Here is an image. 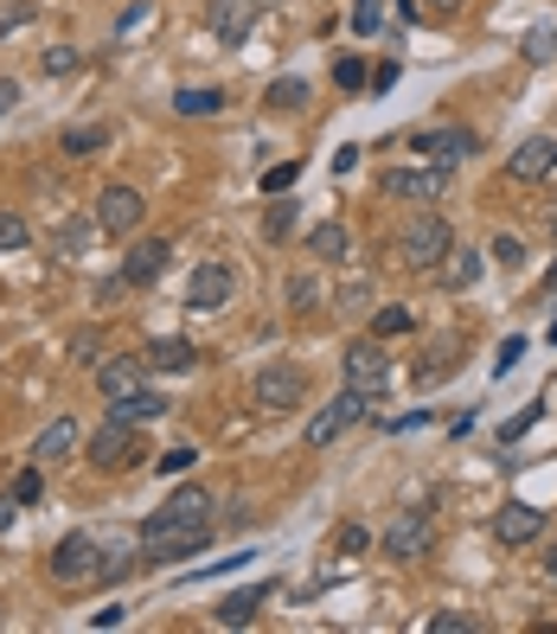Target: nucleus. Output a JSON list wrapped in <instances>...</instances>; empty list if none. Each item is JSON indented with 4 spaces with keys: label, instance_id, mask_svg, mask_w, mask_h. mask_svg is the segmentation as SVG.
Returning a JSON list of instances; mask_svg holds the SVG:
<instances>
[{
    "label": "nucleus",
    "instance_id": "obj_1",
    "mask_svg": "<svg viewBox=\"0 0 557 634\" xmlns=\"http://www.w3.org/2000/svg\"><path fill=\"white\" fill-rule=\"evenodd\" d=\"M205 545H212V520H148L142 525V558L148 564L199 558Z\"/></svg>",
    "mask_w": 557,
    "mask_h": 634
},
{
    "label": "nucleus",
    "instance_id": "obj_2",
    "mask_svg": "<svg viewBox=\"0 0 557 634\" xmlns=\"http://www.w3.org/2000/svg\"><path fill=\"white\" fill-rule=\"evenodd\" d=\"M448 251H455V231H448L443 212H416V219L398 231V257H404V269H443Z\"/></svg>",
    "mask_w": 557,
    "mask_h": 634
},
{
    "label": "nucleus",
    "instance_id": "obj_3",
    "mask_svg": "<svg viewBox=\"0 0 557 634\" xmlns=\"http://www.w3.org/2000/svg\"><path fill=\"white\" fill-rule=\"evenodd\" d=\"M83 461H90V468H103V475L135 468V461H142V430H135L129 416H103V423H97V436L83 443Z\"/></svg>",
    "mask_w": 557,
    "mask_h": 634
},
{
    "label": "nucleus",
    "instance_id": "obj_4",
    "mask_svg": "<svg viewBox=\"0 0 557 634\" xmlns=\"http://www.w3.org/2000/svg\"><path fill=\"white\" fill-rule=\"evenodd\" d=\"M366 411H371V391H353V385H346L334 404H321V411L301 423V443H308V448H334Z\"/></svg>",
    "mask_w": 557,
    "mask_h": 634
},
{
    "label": "nucleus",
    "instance_id": "obj_5",
    "mask_svg": "<svg viewBox=\"0 0 557 634\" xmlns=\"http://www.w3.org/2000/svg\"><path fill=\"white\" fill-rule=\"evenodd\" d=\"M301 398H308V372L301 366H289V359H269L257 378H250V404L269 416L282 411H301Z\"/></svg>",
    "mask_w": 557,
    "mask_h": 634
},
{
    "label": "nucleus",
    "instance_id": "obj_6",
    "mask_svg": "<svg viewBox=\"0 0 557 634\" xmlns=\"http://www.w3.org/2000/svg\"><path fill=\"white\" fill-rule=\"evenodd\" d=\"M339 372H346L353 391H371V398H378V391L391 385V353H385L378 340H353V346L339 353Z\"/></svg>",
    "mask_w": 557,
    "mask_h": 634
},
{
    "label": "nucleus",
    "instance_id": "obj_7",
    "mask_svg": "<svg viewBox=\"0 0 557 634\" xmlns=\"http://www.w3.org/2000/svg\"><path fill=\"white\" fill-rule=\"evenodd\" d=\"M430 552H436V525H430V513H398V520L385 525V558L423 564Z\"/></svg>",
    "mask_w": 557,
    "mask_h": 634
},
{
    "label": "nucleus",
    "instance_id": "obj_8",
    "mask_svg": "<svg viewBox=\"0 0 557 634\" xmlns=\"http://www.w3.org/2000/svg\"><path fill=\"white\" fill-rule=\"evenodd\" d=\"M97 558H103L97 538H90V532H71V538H58V552L45 558V570H52L58 583H90V577H97Z\"/></svg>",
    "mask_w": 557,
    "mask_h": 634
},
{
    "label": "nucleus",
    "instance_id": "obj_9",
    "mask_svg": "<svg viewBox=\"0 0 557 634\" xmlns=\"http://www.w3.org/2000/svg\"><path fill=\"white\" fill-rule=\"evenodd\" d=\"M142 212H148V199H142L135 187H122V180L97 192V224H103L110 237H129V231L142 224Z\"/></svg>",
    "mask_w": 557,
    "mask_h": 634
},
{
    "label": "nucleus",
    "instance_id": "obj_10",
    "mask_svg": "<svg viewBox=\"0 0 557 634\" xmlns=\"http://www.w3.org/2000/svg\"><path fill=\"white\" fill-rule=\"evenodd\" d=\"M385 192H391V199H410V205H436L448 192V167H430V174L391 167V174H385Z\"/></svg>",
    "mask_w": 557,
    "mask_h": 634
},
{
    "label": "nucleus",
    "instance_id": "obj_11",
    "mask_svg": "<svg viewBox=\"0 0 557 634\" xmlns=\"http://www.w3.org/2000/svg\"><path fill=\"white\" fill-rule=\"evenodd\" d=\"M167 257H174V244H167V237L135 244V251L122 257V282H129V289H154V282L167 276Z\"/></svg>",
    "mask_w": 557,
    "mask_h": 634
},
{
    "label": "nucleus",
    "instance_id": "obj_12",
    "mask_svg": "<svg viewBox=\"0 0 557 634\" xmlns=\"http://www.w3.org/2000/svg\"><path fill=\"white\" fill-rule=\"evenodd\" d=\"M231 289H237V276H231L224 263H199L192 282H186V308H205V314H212V308L231 301Z\"/></svg>",
    "mask_w": 557,
    "mask_h": 634
},
{
    "label": "nucleus",
    "instance_id": "obj_13",
    "mask_svg": "<svg viewBox=\"0 0 557 634\" xmlns=\"http://www.w3.org/2000/svg\"><path fill=\"white\" fill-rule=\"evenodd\" d=\"M552 167H557V135H525L520 148H513V160H506V174L525 180V187H532V180H545Z\"/></svg>",
    "mask_w": 557,
    "mask_h": 634
},
{
    "label": "nucleus",
    "instance_id": "obj_14",
    "mask_svg": "<svg viewBox=\"0 0 557 634\" xmlns=\"http://www.w3.org/2000/svg\"><path fill=\"white\" fill-rule=\"evenodd\" d=\"M257 13H263V0H219V7H205V20H212V33L224 45H244L250 26H257Z\"/></svg>",
    "mask_w": 557,
    "mask_h": 634
},
{
    "label": "nucleus",
    "instance_id": "obj_15",
    "mask_svg": "<svg viewBox=\"0 0 557 634\" xmlns=\"http://www.w3.org/2000/svg\"><path fill=\"white\" fill-rule=\"evenodd\" d=\"M410 148H423L430 160H443V167H448V160H468L481 142H475V129H416Z\"/></svg>",
    "mask_w": 557,
    "mask_h": 634
},
{
    "label": "nucleus",
    "instance_id": "obj_16",
    "mask_svg": "<svg viewBox=\"0 0 557 634\" xmlns=\"http://www.w3.org/2000/svg\"><path fill=\"white\" fill-rule=\"evenodd\" d=\"M538 532H545V513H538V507H525V500H513V507H500V513H493V538H500V545H532Z\"/></svg>",
    "mask_w": 557,
    "mask_h": 634
},
{
    "label": "nucleus",
    "instance_id": "obj_17",
    "mask_svg": "<svg viewBox=\"0 0 557 634\" xmlns=\"http://www.w3.org/2000/svg\"><path fill=\"white\" fill-rule=\"evenodd\" d=\"M142 385H148V359H103V366H97V391H103V398H129V391H142Z\"/></svg>",
    "mask_w": 557,
    "mask_h": 634
},
{
    "label": "nucleus",
    "instance_id": "obj_18",
    "mask_svg": "<svg viewBox=\"0 0 557 634\" xmlns=\"http://www.w3.org/2000/svg\"><path fill=\"white\" fill-rule=\"evenodd\" d=\"M71 448H77V423H71V416H52V423L38 430V443H33V461H38V468L71 461Z\"/></svg>",
    "mask_w": 557,
    "mask_h": 634
},
{
    "label": "nucleus",
    "instance_id": "obj_19",
    "mask_svg": "<svg viewBox=\"0 0 557 634\" xmlns=\"http://www.w3.org/2000/svg\"><path fill=\"white\" fill-rule=\"evenodd\" d=\"M269 602V583H250V590H237V597H224L219 609H212V622L219 629H250L257 622V609Z\"/></svg>",
    "mask_w": 557,
    "mask_h": 634
},
{
    "label": "nucleus",
    "instance_id": "obj_20",
    "mask_svg": "<svg viewBox=\"0 0 557 634\" xmlns=\"http://www.w3.org/2000/svg\"><path fill=\"white\" fill-rule=\"evenodd\" d=\"M199 366V346H186V340H148V372H192Z\"/></svg>",
    "mask_w": 557,
    "mask_h": 634
},
{
    "label": "nucleus",
    "instance_id": "obj_21",
    "mask_svg": "<svg viewBox=\"0 0 557 634\" xmlns=\"http://www.w3.org/2000/svg\"><path fill=\"white\" fill-rule=\"evenodd\" d=\"M308 251H314L321 263H346V257H353V231H346L339 219L314 224V231H308Z\"/></svg>",
    "mask_w": 557,
    "mask_h": 634
},
{
    "label": "nucleus",
    "instance_id": "obj_22",
    "mask_svg": "<svg viewBox=\"0 0 557 634\" xmlns=\"http://www.w3.org/2000/svg\"><path fill=\"white\" fill-rule=\"evenodd\" d=\"M110 416H129V423H154V416H167V398L142 385V391H129V398H115V404H110Z\"/></svg>",
    "mask_w": 557,
    "mask_h": 634
},
{
    "label": "nucleus",
    "instance_id": "obj_23",
    "mask_svg": "<svg viewBox=\"0 0 557 634\" xmlns=\"http://www.w3.org/2000/svg\"><path fill=\"white\" fill-rule=\"evenodd\" d=\"M103 142H110V129H103V122H77V129H65V135H58V148L71 154V160H90Z\"/></svg>",
    "mask_w": 557,
    "mask_h": 634
},
{
    "label": "nucleus",
    "instance_id": "obj_24",
    "mask_svg": "<svg viewBox=\"0 0 557 634\" xmlns=\"http://www.w3.org/2000/svg\"><path fill=\"white\" fill-rule=\"evenodd\" d=\"M174 110L180 115H219L224 90H212V84H186V90H174Z\"/></svg>",
    "mask_w": 557,
    "mask_h": 634
},
{
    "label": "nucleus",
    "instance_id": "obj_25",
    "mask_svg": "<svg viewBox=\"0 0 557 634\" xmlns=\"http://www.w3.org/2000/svg\"><path fill=\"white\" fill-rule=\"evenodd\" d=\"M475 276H481V257L455 244V251L443 257V282H448V289H475Z\"/></svg>",
    "mask_w": 557,
    "mask_h": 634
},
{
    "label": "nucleus",
    "instance_id": "obj_26",
    "mask_svg": "<svg viewBox=\"0 0 557 634\" xmlns=\"http://www.w3.org/2000/svg\"><path fill=\"white\" fill-rule=\"evenodd\" d=\"M97 231H103L97 219H71L65 231H58V257H83V251L97 244Z\"/></svg>",
    "mask_w": 557,
    "mask_h": 634
},
{
    "label": "nucleus",
    "instance_id": "obj_27",
    "mask_svg": "<svg viewBox=\"0 0 557 634\" xmlns=\"http://www.w3.org/2000/svg\"><path fill=\"white\" fill-rule=\"evenodd\" d=\"M263 103H269V110H308V77H276Z\"/></svg>",
    "mask_w": 557,
    "mask_h": 634
},
{
    "label": "nucleus",
    "instance_id": "obj_28",
    "mask_svg": "<svg viewBox=\"0 0 557 634\" xmlns=\"http://www.w3.org/2000/svg\"><path fill=\"white\" fill-rule=\"evenodd\" d=\"M520 58H525V65H552V58H557V26H552V20H545V26H532V33H525Z\"/></svg>",
    "mask_w": 557,
    "mask_h": 634
},
{
    "label": "nucleus",
    "instance_id": "obj_29",
    "mask_svg": "<svg viewBox=\"0 0 557 634\" xmlns=\"http://www.w3.org/2000/svg\"><path fill=\"white\" fill-rule=\"evenodd\" d=\"M289 314H314L321 308V276H289Z\"/></svg>",
    "mask_w": 557,
    "mask_h": 634
},
{
    "label": "nucleus",
    "instance_id": "obj_30",
    "mask_svg": "<svg viewBox=\"0 0 557 634\" xmlns=\"http://www.w3.org/2000/svg\"><path fill=\"white\" fill-rule=\"evenodd\" d=\"M26 244H33V224L20 219V212H0V257H13Z\"/></svg>",
    "mask_w": 557,
    "mask_h": 634
},
{
    "label": "nucleus",
    "instance_id": "obj_31",
    "mask_svg": "<svg viewBox=\"0 0 557 634\" xmlns=\"http://www.w3.org/2000/svg\"><path fill=\"white\" fill-rule=\"evenodd\" d=\"M289 231H296V199H276V205H269V219H263V237H269V244H282Z\"/></svg>",
    "mask_w": 557,
    "mask_h": 634
},
{
    "label": "nucleus",
    "instance_id": "obj_32",
    "mask_svg": "<svg viewBox=\"0 0 557 634\" xmlns=\"http://www.w3.org/2000/svg\"><path fill=\"white\" fill-rule=\"evenodd\" d=\"M83 58H77V45H52V52H38V71L45 77H71Z\"/></svg>",
    "mask_w": 557,
    "mask_h": 634
},
{
    "label": "nucleus",
    "instance_id": "obj_33",
    "mask_svg": "<svg viewBox=\"0 0 557 634\" xmlns=\"http://www.w3.org/2000/svg\"><path fill=\"white\" fill-rule=\"evenodd\" d=\"M487 257L500 263V269H520V263H525V244H520V237H513V231H500V237L487 244Z\"/></svg>",
    "mask_w": 557,
    "mask_h": 634
},
{
    "label": "nucleus",
    "instance_id": "obj_34",
    "mask_svg": "<svg viewBox=\"0 0 557 634\" xmlns=\"http://www.w3.org/2000/svg\"><path fill=\"white\" fill-rule=\"evenodd\" d=\"M33 20H38V7H33V0H13V7L0 13V38H13L20 26H33Z\"/></svg>",
    "mask_w": 557,
    "mask_h": 634
},
{
    "label": "nucleus",
    "instance_id": "obj_35",
    "mask_svg": "<svg viewBox=\"0 0 557 634\" xmlns=\"http://www.w3.org/2000/svg\"><path fill=\"white\" fill-rule=\"evenodd\" d=\"M334 84H339V90H366V84H371L366 58H339V65H334Z\"/></svg>",
    "mask_w": 557,
    "mask_h": 634
},
{
    "label": "nucleus",
    "instance_id": "obj_36",
    "mask_svg": "<svg viewBox=\"0 0 557 634\" xmlns=\"http://www.w3.org/2000/svg\"><path fill=\"white\" fill-rule=\"evenodd\" d=\"M371 334H410V308H378V314H371Z\"/></svg>",
    "mask_w": 557,
    "mask_h": 634
},
{
    "label": "nucleus",
    "instance_id": "obj_37",
    "mask_svg": "<svg viewBox=\"0 0 557 634\" xmlns=\"http://www.w3.org/2000/svg\"><path fill=\"white\" fill-rule=\"evenodd\" d=\"M366 545H371V532H366V525H339V538H334V552H339V558H359Z\"/></svg>",
    "mask_w": 557,
    "mask_h": 634
},
{
    "label": "nucleus",
    "instance_id": "obj_38",
    "mask_svg": "<svg viewBox=\"0 0 557 634\" xmlns=\"http://www.w3.org/2000/svg\"><path fill=\"white\" fill-rule=\"evenodd\" d=\"M301 180V160H282V167H269V174H263V192H289Z\"/></svg>",
    "mask_w": 557,
    "mask_h": 634
},
{
    "label": "nucleus",
    "instance_id": "obj_39",
    "mask_svg": "<svg viewBox=\"0 0 557 634\" xmlns=\"http://www.w3.org/2000/svg\"><path fill=\"white\" fill-rule=\"evenodd\" d=\"M71 359H77V366H103V340H97V334H71Z\"/></svg>",
    "mask_w": 557,
    "mask_h": 634
},
{
    "label": "nucleus",
    "instance_id": "obj_40",
    "mask_svg": "<svg viewBox=\"0 0 557 634\" xmlns=\"http://www.w3.org/2000/svg\"><path fill=\"white\" fill-rule=\"evenodd\" d=\"M378 20H385L378 0H353V33H378Z\"/></svg>",
    "mask_w": 557,
    "mask_h": 634
},
{
    "label": "nucleus",
    "instance_id": "obj_41",
    "mask_svg": "<svg viewBox=\"0 0 557 634\" xmlns=\"http://www.w3.org/2000/svg\"><path fill=\"white\" fill-rule=\"evenodd\" d=\"M339 308H346V314H366V308H371V289H366V282H346V289H339Z\"/></svg>",
    "mask_w": 557,
    "mask_h": 634
},
{
    "label": "nucleus",
    "instance_id": "obj_42",
    "mask_svg": "<svg viewBox=\"0 0 557 634\" xmlns=\"http://www.w3.org/2000/svg\"><path fill=\"white\" fill-rule=\"evenodd\" d=\"M38 493H45V475H38V468H26V475L13 481V500H20V507H33Z\"/></svg>",
    "mask_w": 557,
    "mask_h": 634
},
{
    "label": "nucleus",
    "instance_id": "obj_43",
    "mask_svg": "<svg viewBox=\"0 0 557 634\" xmlns=\"http://www.w3.org/2000/svg\"><path fill=\"white\" fill-rule=\"evenodd\" d=\"M423 629H430V634H468L475 622H468V615H430Z\"/></svg>",
    "mask_w": 557,
    "mask_h": 634
},
{
    "label": "nucleus",
    "instance_id": "obj_44",
    "mask_svg": "<svg viewBox=\"0 0 557 634\" xmlns=\"http://www.w3.org/2000/svg\"><path fill=\"white\" fill-rule=\"evenodd\" d=\"M520 353H525V340L513 334V340H506V346H500V359H493V372L506 378V372H513V366H520Z\"/></svg>",
    "mask_w": 557,
    "mask_h": 634
},
{
    "label": "nucleus",
    "instance_id": "obj_45",
    "mask_svg": "<svg viewBox=\"0 0 557 634\" xmlns=\"http://www.w3.org/2000/svg\"><path fill=\"white\" fill-rule=\"evenodd\" d=\"M532 423H538V404H532V411H520V416H513V423H506V430H500V443H513V436H525V430H532Z\"/></svg>",
    "mask_w": 557,
    "mask_h": 634
},
{
    "label": "nucleus",
    "instance_id": "obj_46",
    "mask_svg": "<svg viewBox=\"0 0 557 634\" xmlns=\"http://www.w3.org/2000/svg\"><path fill=\"white\" fill-rule=\"evenodd\" d=\"M180 468H192V448H167V455H160V475H180Z\"/></svg>",
    "mask_w": 557,
    "mask_h": 634
},
{
    "label": "nucleus",
    "instance_id": "obj_47",
    "mask_svg": "<svg viewBox=\"0 0 557 634\" xmlns=\"http://www.w3.org/2000/svg\"><path fill=\"white\" fill-rule=\"evenodd\" d=\"M13 103H20V84H13V77H0V115L13 110Z\"/></svg>",
    "mask_w": 557,
    "mask_h": 634
},
{
    "label": "nucleus",
    "instance_id": "obj_48",
    "mask_svg": "<svg viewBox=\"0 0 557 634\" xmlns=\"http://www.w3.org/2000/svg\"><path fill=\"white\" fill-rule=\"evenodd\" d=\"M13 513H20V500H0V532L13 525Z\"/></svg>",
    "mask_w": 557,
    "mask_h": 634
},
{
    "label": "nucleus",
    "instance_id": "obj_49",
    "mask_svg": "<svg viewBox=\"0 0 557 634\" xmlns=\"http://www.w3.org/2000/svg\"><path fill=\"white\" fill-rule=\"evenodd\" d=\"M398 20H404V26L416 20V0H398Z\"/></svg>",
    "mask_w": 557,
    "mask_h": 634
},
{
    "label": "nucleus",
    "instance_id": "obj_50",
    "mask_svg": "<svg viewBox=\"0 0 557 634\" xmlns=\"http://www.w3.org/2000/svg\"><path fill=\"white\" fill-rule=\"evenodd\" d=\"M545 577H552V583H557V552H552V558H545Z\"/></svg>",
    "mask_w": 557,
    "mask_h": 634
},
{
    "label": "nucleus",
    "instance_id": "obj_51",
    "mask_svg": "<svg viewBox=\"0 0 557 634\" xmlns=\"http://www.w3.org/2000/svg\"><path fill=\"white\" fill-rule=\"evenodd\" d=\"M552 289H557V269H552Z\"/></svg>",
    "mask_w": 557,
    "mask_h": 634
},
{
    "label": "nucleus",
    "instance_id": "obj_52",
    "mask_svg": "<svg viewBox=\"0 0 557 634\" xmlns=\"http://www.w3.org/2000/svg\"><path fill=\"white\" fill-rule=\"evenodd\" d=\"M205 7H219V0H205Z\"/></svg>",
    "mask_w": 557,
    "mask_h": 634
},
{
    "label": "nucleus",
    "instance_id": "obj_53",
    "mask_svg": "<svg viewBox=\"0 0 557 634\" xmlns=\"http://www.w3.org/2000/svg\"><path fill=\"white\" fill-rule=\"evenodd\" d=\"M443 7H455V0H443Z\"/></svg>",
    "mask_w": 557,
    "mask_h": 634
}]
</instances>
